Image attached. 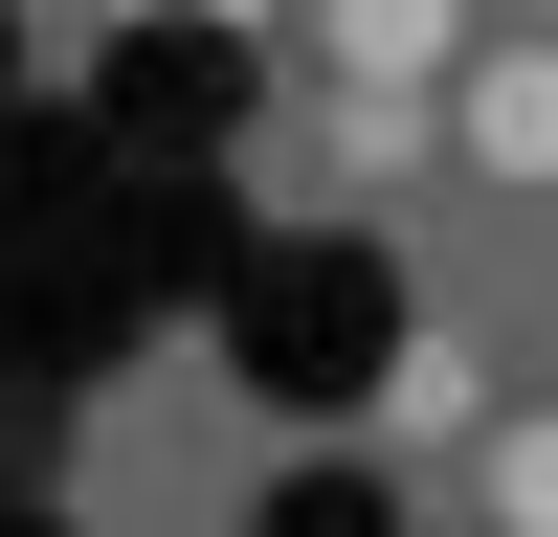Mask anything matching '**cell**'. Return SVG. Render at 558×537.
Returning a JSON list of instances; mask_svg holds the SVG:
<instances>
[{"instance_id":"277c9868","label":"cell","mask_w":558,"mask_h":537,"mask_svg":"<svg viewBox=\"0 0 558 537\" xmlns=\"http://www.w3.org/2000/svg\"><path fill=\"white\" fill-rule=\"evenodd\" d=\"M157 23H268V0H157Z\"/></svg>"},{"instance_id":"7a4b0ae2","label":"cell","mask_w":558,"mask_h":537,"mask_svg":"<svg viewBox=\"0 0 558 537\" xmlns=\"http://www.w3.org/2000/svg\"><path fill=\"white\" fill-rule=\"evenodd\" d=\"M470 179H558V23L470 68Z\"/></svg>"},{"instance_id":"5b68a950","label":"cell","mask_w":558,"mask_h":537,"mask_svg":"<svg viewBox=\"0 0 558 537\" xmlns=\"http://www.w3.org/2000/svg\"><path fill=\"white\" fill-rule=\"evenodd\" d=\"M514 23H558V0H514Z\"/></svg>"},{"instance_id":"3957f363","label":"cell","mask_w":558,"mask_h":537,"mask_svg":"<svg viewBox=\"0 0 558 537\" xmlns=\"http://www.w3.org/2000/svg\"><path fill=\"white\" fill-rule=\"evenodd\" d=\"M470 492H492V515H514V537H558V403H514V426L470 448Z\"/></svg>"},{"instance_id":"6da1fadb","label":"cell","mask_w":558,"mask_h":537,"mask_svg":"<svg viewBox=\"0 0 558 537\" xmlns=\"http://www.w3.org/2000/svg\"><path fill=\"white\" fill-rule=\"evenodd\" d=\"M313 68L336 90H447L470 68V0H313Z\"/></svg>"}]
</instances>
